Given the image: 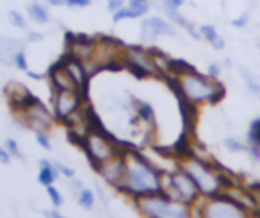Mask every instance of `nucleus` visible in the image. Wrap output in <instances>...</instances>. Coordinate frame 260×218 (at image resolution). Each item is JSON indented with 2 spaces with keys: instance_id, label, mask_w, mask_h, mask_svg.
<instances>
[{
  "instance_id": "obj_36",
  "label": "nucleus",
  "mask_w": 260,
  "mask_h": 218,
  "mask_svg": "<svg viewBox=\"0 0 260 218\" xmlns=\"http://www.w3.org/2000/svg\"><path fill=\"white\" fill-rule=\"evenodd\" d=\"M160 6H167V8H175V10H181V6L185 4V0H158Z\"/></svg>"
},
{
  "instance_id": "obj_44",
  "label": "nucleus",
  "mask_w": 260,
  "mask_h": 218,
  "mask_svg": "<svg viewBox=\"0 0 260 218\" xmlns=\"http://www.w3.org/2000/svg\"><path fill=\"white\" fill-rule=\"evenodd\" d=\"M47 216H49V218H65V216H61L57 210H55V212H51V214H47Z\"/></svg>"
},
{
  "instance_id": "obj_9",
  "label": "nucleus",
  "mask_w": 260,
  "mask_h": 218,
  "mask_svg": "<svg viewBox=\"0 0 260 218\" xmlns=\"http://www.w3.org/2000/svg\"><path fill=\"white\" fill-rule=\"evenodd\" d=\"M51 106H53L55 120L65 122L67 118H71L73 114H77L85 106V92H81V90H59V92H53Z\"/></svg>"
},
{
  "instance_id": "obj_4",
  "label": "nucleus",
  "mask_w": 260,
  "mask_h": 218,
  "mask_svg": "<svg viewBox=\"0 0 260 218\" xmlns=\"http://www.w3.org/2000/svg\"><path fill=\"white\" fill-rule=\"evenodd\" d=\"M79 145L93 169H98L100 165L108 163L110 159H114L126 151V147H122L110 132H106L98 124H91L87 128V132L79 139Z\"/></svg>"
},
{
  "instance_id": "obj_25",
  "label": "nucleus",
  "mask_w": 260,
  "mask_h": 218,
  "mask_svg": "<svg viewBox=\"0 0 260 218\" xmlns=\"http://www.w3.org/2000/svg\"><path fill=\"white\" fill-rule=\"evenodd\" d=\"M199 33H201V39H203V41H207V43H211L213 39H217V37H219L217 29H215L213 24H201V26H199Z\"/></svg>"
},
{
  "instance_id": "obj_17",
  "label": "nucleus",
  "mask_w": 260,
  "mask_h": 218,
  "mask_svg": "<svg viewBox=\"0 0 260 218\" xmlns=\"http://www.w3.org/2000/svg\"><path fill=\"white\" fill-rule=\"evenodd\" d=\"M238 73H240L244 86L248 88V92L260 100V73H256V71H252V69H248L244 65L238 67Z\"/></svg>"
},
{
  "instance_id": "obj_11",
  "label": "nucleus",
  "mask_w": 260,
  "mask_h": 218,
  "mask_svg": "<svg viewBox=\"0 0 260 218\" xmlns=\"http://www.w3.org/2000/svg\"><path fill=\"white\" fill-rule=\"evenodd\" d=\"M177 26L167 18V16H142L140 22V41L150 45L158 37H175Z\"/></svg>"
},
{
  "instance_id": "obj_16",
  "label": "nucleus",
  "mask_w": 260,
  "mask_h": 218,
  "mask_svg": "<svg viewBox=\"0 0 260 218\" xmlns=\"http://www.w3.org/2000/svg\"><path fill=\"white\" fill-rule=\"evenodd\" d=\"M24 49V43L14 37H0V63L2 65H14L16 53Z\"/></svg>"
},
{
  "instance_id": "obj_5",
  "label": "nucleus",
  "mask_w": 260,
  "mask_h": 218,
  "mask_svg": "<svg viewBox=\"0 0 260 218\" xmlns=\"http://www.w3.org/2000/svg\"><path fill=\"white\" fill-rule=\"evenodd\" d=\"M142 218H195V206L179 202L165 192L134 200Z\"/></svg>"
},
{
  "instance_id": "obj_34",
  "label": "nucleus",
  "mask_w": 260,
  "mask_h": 218,
  "mask_svg": "<svg viewBox=\"0 0 260 218\" xmlns=\"http://www.w3.org/2000/svg\"><path fill=\"white\" fill-rule=\"evenodd\" d=\"M246 153L250 155V159H252L254 163H260V147H258V145H248Z\"/></svg>"
},
{
  "instance_id": "obj_15",
  "label": "nucleus",
  "mask_w": 260,
  "mask_h": 218,
  "mask_svg": "<svg viewBox=\"0 0 260 218\" xmlns=\"http://www.w3.org/2000/svg\"><path fill=\"white\" fill-rule=\"evenodd\" d=\"M47 75H49V84H51L53 92H59V90H77L75 84H73V79L69 77V73L65 71V67H63L61 61H57V63L49 69Z\"/></svg>"
},
{
  "instance_id": "obj_39",
  "label": "nucleus",
  "mask_w": 260,
  "mask_h": 218,
  "mask_svg": "<svg viewBox=\"0 0 260 218\" xmlns=\"http://www.w3.org/2000/svg\"><path fill=\"white\" fill-rule=\"evenodd\" d=\"M10 159H12V155L8 153V149H6V147H0V163H2V165H8Z\"/></svg>"
},
{
  "instance_id": "obj_13",
  "label": "nucleus",
  "mask_w": 260,
  "mask_h": 218,
  "mask_svg": "<svg viewBox=\"0 0 260 218\" xmlns=\"http://www.w3.org/2000/svg\"><path fill=\"white\" fill-rule=\"evenodd\" d=\"M126 149H128V147H126ZM95 171L100 173V177H102L110 187L118 189L120 183H122V179H124V153H120L118 157H114V159H110L108 163L100 165Z\"/></svg>"
},
{
  "instance_id": "obj_3",
  "label": "nucleus",
  "mask_w": 260,
  "mask_h": 218,
  "mask_svg": "<svg viewBox=\"0 0 260 218\" xmlns=\"http://www.w3.org/2000/svg\"><path fill=\"white\" fill-rule=\"evenodd\" d=\"M177 167L183 169L195 181L201 198L217 196V194H221V192H225L230 187L228 175L217 165H213L211 161H207L203 157H197L193 153L181 155L177 159Z\"/></svg>"
},
{
  "instance_id": "obj_24",
  "label": "nucleus",
  "mask_w": 260,
  "mask_h": 218,
  "mask_svg": "<svg viewBox=\"0 0 260 218\" xmlns=\"http://www.w3.org/2000/svg\"><path fill=\"white\" fill-rule=\"evenodd\" d=\"M223 147L228 151H232V153H244L248 149V143H244V141H240L236 137H225L223 139Z\"/></svg>"
},
{
  "instance_id": "obj_8",
  "label": "nucleus",
  "mask_w": 260,
  "mask_h": 218,
  "mask_svg": "<svg viewBox=\"0 0 260 218\" xmlns=\"http://www.w3.org/2000/svg\"><path fill=\"white\" fill-rule=\"evenodd\" d=\"M122 63L136 73L138 77H152V75H162L154 51H148L142 45H126L122 49Z\"/></svg>"
},
{
  "instance_id": "obj_31",
  "label": "nucleus",
  "mask_w": 260,
  "mask_h": 218,
  "mask_svg": "<svg viewBox=\"0 0 260 218\" xmlns=\"http://www.w3.org/2000/svg\"><path fill=\"white\" fill-rule=\"evenodd\" d=\"M248 22H250V12H242L240 16H236L232 20V26L234 29H244V26H248Z\"/></svg>"
},
{
  "instance_id": "obj_1",
  "label": "nucleus",
  "mask_w": 260,
  "mask_h": 218,
  "mask_svg": "<svg viewBox=\"0 0 260 218\" xmlns=\"http://www.w3.org/2000/svg\"><path fill=\"white\" fill-rule=\"evenodd\" d=\"M167 77L185 106L197 108L205 104H217L225 96V88L219 79L197 71L193 65L171 59Z\"/></svg>"
},
{
  "instance_id": "obj_14",
  "label": "nucleus",
  "mask_w": 260,
  "mask_h": 218,
  "mask_svg": "<svg viewBox=\"0 0 260 218\" xmlns=\"http://www.w3.org/2000/svg\"><path fill=\"white\" fill-rule=\"evenodd\" d=\"M4 92H6V98H8L10 108H12L14 112L24 110V108L35 100V96H32L22 84H18V81H10V84L4 88Z\"/></svg>"
},
{
  "instance_id": "obj_37",
  "label": "nucleus",
  "mask_w": 260,
  "mask_h": 218,
  "mask_svg": "<svg viewBox=\"0 0 260 218\" xmlns=\"http://www.w3.org/2000/svg\"><path fill=\"white\" fill-rule=\"evenodd\" d=\"M91 4V0H65V6L69 8H87Z\"/></svg>"
},
{
  "instance_id": "obj_20",
  "label": "nucleus",
  "mask_w": 260,
  "mask_h": 218,
  "mask_svg": "<svg viewBox=\"0 0 260 218\" xmlns=\"http://www.w3.org/2000/svg\"><path fill=\"white\" fill-rule=\"evenodd\" d=\"M126 6H128V10H130V16H132V18H142V16H146V14L150 12V8H152L150 0H126Z\"/></svg>"
},
{
  "instance_id": "obj_41",
  "label": "nucleus",
  "mask_w": 260,
  "mask_h": 218,
  "mask_svg": "<svg viewBox=\"0 0 260 218\" xmlns=\"http://www.w3.org/2000/svg\"><path fill=\"white\" fill-rule=\"evenodd\" d=\"M45 2L51 6H65V0H45Z\"/></svg>"
},
{
  "instance_id": "obj_2",
  "label": "nucleus",
  "mask_w": 260,
  "mask_h": 218,
  "mask_svg": "<svg viewBox=\"0 0 260 218\" xmlns=\"http://www.w3.org/2000/svg\"><path fill=\"white\" fill-rule=\"evenodd\" d=\"M162 177H165V171L156 167L148 157H144L138 151L126 149L124 151V179L118 192L130 196L132 200L160 194Z\"/></svg>"
},
{
  "instance_id": "obj_32",
  "label": "nucleus",
  "mask_w": 260,
  "mask_h": 218,
  "mask_svg": "<svg viewBox=\"0 0 260 218\" xmlns=\"http://www.w3.org/2000/svg\"><path fill=\"white\" fill-rule=\"evenodd\" d=\"M4 147L8 149V153H10L12 157H18V159H22V153H20V149H18V143H16L14 139H6Z\"/></svg>"
},
{
  "instance_id": "obj_10",
  "label": "nucleus",
  "mask_w": 260,
  "mask_h": 218,
  "mask_svg": "<svg viewBox=\"0 0 260 218\" xmlns=\"http://www.w3.org/2000/svg\"><path fill=\"white\" fill-rule=\"evenodd\" d=\"M18 114V120L26 126V128H30V130H35V132H39V130H45V132H49L51 128H53V124H55V116H53V110H49L43 102H39L37 98L24 108V110H20V112H16Z\"/></svg>"
},
{
  "instance_id": "obj_22",
  "label": "nucleus",
  "mask_w": 260,
  "mask_h": 218,
  "mask_svg": "<svg viewBox=\"0 0 260 218\" xmlns=\"http://www.w3.org/2000/svg\"><path fill=\"white\" fill-rule=\"evenodd\" d=\"M246 143H248V145H258V147H260V116L252 118V122L248 124Z\"/></svg>"
},
{
  "instance_id": "obj_6",
  "label": "nucleus",
  "mask_w": 260,
  "mask_h": 218,
  "mask_svg": "<svg viewBox=\"0 0 260 218\" xmlns=\"http://www.w3.org/2000/svg\"><path fill=\"white\" fill-rule=\"evenodd\" d=\"M195 218H252V212L234 196L221 192L211 198H201L195 204Z\"/></svg>"
},
{
  "instance_id": "obj_42",
  "label": "nucleus",
  "mask_w": 260,
  "mask_h": 218,
  "mask_svg": "<svg viewBox=\"0 0 260 218\" xmlns=\"http://www.w3.org/2000/svg\"><path fill=\"white\" fill-rule=\"evenodd\" d=\"M41 39H43L41 33H30V35H28V41H41Z\"/></svg>"
},
{
  "instance_id": "obj_19",
  "label": "nucleus",
  "mask_w": 260,
  "mask_h": 218,
  "mask_svg": "<svg viewBox=\"0 0 260 218\" xmlns=\"http://www.w3.org/2000/svg\"><path fill=\"white\" fill-rule=\"evenodd\" d=\"M39 165H41V169H39V183H43L45 187L51 185V183H55V179L59 177V171H57L55 163L53 161H47V159H41Z\"/></svg>"
},
{
  "instance_id": "obj_12",
  "label": "nucleus",
  "mask_w": 260,
  "mask_h": 218,
  "mask_svg": "<svg viewBox=\"0 0 260 218\" xmlns=\"http://www.w3.org/2000/svg\"><path fill=\"white\" fill-rule=\"evenodd\" d=\"M61 63H63V67H65V71L69 73V77L73 79V84H75V88L77 90H81V92H85L87 90V84H89V71H87V67H85V63L81 61V59H77V57H73V55H65L63 59H61Z\"/></svg>"
},
{
  "instance_id": "obj_27",
  "label": "nucleus",
  "mask_w": 260,
  "mask_h": 218,
  "mask_svg": "<svg viewBox=\"0 0 260 218\" xmlns=\"http://www.w3.org/2000/svg\"><path fill=\"white\" fill-rule=\"evenodd\" d=\"M47 196H49V200H51V204L55 206V208H59L61 204H63V196H61V192L51 183V185H47Z\"/></svg>"
},
{
  "instance_id": "obj_40",
  "label": "nucleus",
  "mask_w": 260,
  "mask_h": 218,
  "mask_svg": "<svg viewBox=\"0 0 260 218\" xmlns=\"http://www.w3.org/2000/svg\"><path fill=\"white\" fill-rule=\"evenodd\" d=\"M69 181H71V192L79 194V192H81V187H83V183H81L79 179H75V177H73V179H69Z\"/></svg>"
},
{
  "instance_id": "obj_26",
  "label": "nucleus",
  "mask_w": 260,
  "mask_h": 218,
  "mask_svg": "<svg viewBox=\"0 0 260 218\" xmlns=\"http://www.w3.org/2000/svg\"><path fill=\"white\" fill-rule=\"evenodd\" d=\"M8 20H10L16 29H26L24 14H22V12H18V10H8Z\"/></svg>"
},
{
  "instance_id": "obj_18",
  "label": "nucleus",
  "mask_w": 260,
  "mask_h": 218,
  "mask_svg": "<svg viewBox=\"0 0 260 218\" xmlns=\"http://www.w3.org/2000/svg\"><path fill=\"white\" fill-rule=\"evenodd\" d=\"M26 12H28V18H30L32 22H37V24H47V22L51 20L49 8H47L45 4H41V2H37V0L28 2Z\"/></svg>"
},
{
  "instance_id": "obj_28",
  "label": "nucleus",
  "mask_w": 260,
  "mask_h": 218,
  "mask_svg": "<svg viewBox=\"0 0 260 218\" xmlns=\"http://www.w3.org/2000/svg\"><path fill=\"white\" fill-rule=\"evenodd\" d=\"M14 67L20 69V71H28V61H26L24 49H20V51L16 53V57H14Z\"/></svg>"
},
{
  "instance_id": "obj_21",
  "label": "nucleus",
  "mask_w": 260,
  "mask_h": 218,
  "mask_svg": "<svg viewBox=\"0 0 260 218\" xmlns=\"http://www.w3.org/2000/svg\"><path fill=\"white\" fill-rule=\"evenodd\" d=\"M134 110H136V116L144 122V124H154V110L148 102H142V100H134Z\"/></svg>"
},
{
  "instance_id": "obj_30",
  "label": "nucleus",
  "mask_w": 260,
  "mask_h": 218,
  "mask_svg": "<svg viewBox=\"0 0 260 218\" xmlns=\"http://www.w3.org/2000/svg\"><path fill=\"white\" fill-rule=\"evenodd\" d=\"M221 71H223V65H221L219 61H211V63L207 65V75L213 77V79H219Z\"/></svg>"
},
{
  "instance_id": "obj_33",
  "label": "nucleus",
  "mask_w": 260,
  "mask_h": 218,
  "mask_svg": "<svg viewBox=\"0 0 260 218\" xmlns=\"http://www.w3.org/2000/svg\"><path fill=\"white\" fill-rule=\"evenodd\" d=\"M53 163H55V167H57L59 175H63V177H67V179H73V177H75V171H73L71 167H67V165L59 163V161H53Z\"/></svg>"
},
{
  "instance_id": "obj_29",
  "label": "nucleus",
  "mask_w": 260,
  "mask_h": 218,
  "mask_svg": "<svg viewBox=\"0 0 260 218\" xmlns=\"http://www.w3.org/2000/svg\"><path fill=\"white\" fill-rule=\"evenodd\" d=\"M35 139H37V143H39L43 149H47V151H51V149H53V145H51V139H49V132H45V130H39V132H35Z\"/></svg>"
},
{
  "instance_id": "obj_35",
  "label": "nucleus",
  "mask_w": 260,
  "mask_h": 218,
  "mask_svg": "<svg viewBox=\"0 0 260 218\" xmlns=\"http://www.w3.org/2000/svg\"><path fill=\"white\" fill-rule=\"evenodd\" d=\"M122 6H126V0H106V8H108L110 12H116V10H120Z\"/></svg>"
},
{
  "instance_id": "obj_43",
  "label": "nucleus",
  "mask_w": 260,
  "mask_h": 218,
  "mask_svg": "<svg viewBox=\"0 0 260 218\" xmlns=\"http://www.w3.org/2000/svg\"><path fill=\"white\" fill-rule=\"evenodd\" d=\"M221 65H223V69H230V67H232V59H230V57H223Z\"/></svg>"
},
{
  "instance_id": "obj_23",
  "label": "nucleus",
  "mask_w": 260,
  "mask_h": 218,
  "mask_svg": "<svg viewBox=\"0 0 260 218\" xmlns=\"http://www.w3.org/2000/svg\"><path fill=\"white\" fill-rule=\"evenodd\" d=\"M77 204H79L83 210H91V208L95 206V194H93V189L81 187V192L77 194Z\"/></svg>"
},
{
  "instance_id": "obj_7",
  "label": "nucleus",
  "mask_w": 260,
  "mask_h": 218,
  "mask_svg": "<svg viewBox=\"0 0 260 218\" xmlns=\"http://www.w3.org/2000/svg\"><path fill=\"white\" fill-rule=\"evenodd\" d=\"M162 192L179 202H185V204H191L195 206L199 200H201V194L195 185V181L183 171V169H173V171H165V177H162Z\"/></svg>"
},
{
  "instance_id": "obj_38",
  "label": "nucleus",
  "mask_w": 260,
  "mask_h": 218,
  "mask_svg": "<svg viewBox=\"0 0 260 218\" xmlns=\"http://www.w3.org/2000/svg\"><path fill=\"white\" fill-rule=\"evenodd\" d=\"M209 45H211V49H215V51H223V49H225V39L219 35V37H217V39H213Z\"/></svg>"
}]
</instances>
